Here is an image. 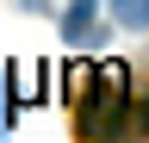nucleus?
I'll return each instance as SVG.
<instances>
[{
    "label": "nucleus",
    "instance_id": "obj_1",
    "mask_svg": "<svg viewBox=\"0 0 149 143\" xmlns=\"http://www.w3.org/2000/svg\"><path fill=\"white\" fill-rule=\"evenodd\" d=\"M68 106L81 143H118L124 106H130V68L118 56L106 62H68Z\"/></svg>",
    "mask_w": 149,
    "mask_h": 143
},
{
    "label": "nucleus",
    "instance_id": "obj_2",
    "mask_svg": "<svg viewBox=\"0 0 149 143\" xmlns=\"http://www.w3.org/2000/svg\"><path fill=\"white\" fill-rule=\"evenodd\" d=\"M93 6L100 0H68V13H62V38L68 44H93L100 31H93Z\"/></svg>",
    "mask_w": 149,
    "mask_h": 143
},
{
    "label": "nucleus",
    "instance_id": "obj_3",
    "mask_svg": "<svg viewBox=\"0 0 149 143\" xmlns=\"http://www.w3.org/2000/svg\"><path fill=\"white\" fill-rule=\"evenodd\" d=\"M112 19L124 31H149V0H112Z\"/></svg>",
    "mask_w": 149,
    "mask_h": 143
},
{
    "label": "nucleus",
    "instance_id": "obj_4",
    "mask_svg": "<svg viewBox=\"0 0 149 143\" xmlns=\"http://www.w3.org/2000/svg\"><path fill=\"white\" fill-rule=\"evenodd\" d=\"M31 93H37V68L25 62V68H19V100H25V106H31Z\"/></svg>",
    "mask_w": 149,
    "mask_h": 143
},
{
    "label": "nucleus",
    "instance_id": "obj_5",
    "mask_svg": "<svg viewBox=\"0 0 149 143\" xmlns=\"http://www.w3.org/2000/svg\"><path fill=\"white\" fill-rule=\"evenodd\" d=\"M13 131V100H6V87H0V137Z\"/></svg>",
    "mask_w": 149,
    "mask_h": 143
},
{
    "label": "nucleus",
    "instance_id": "obj_6",
    "mask_svg": "<svg viewBox=\"0 0 149 143\" xmlns=\"http://www.w3.org/2000/svg\"><path fill=\"white\" fill-rule=\"evenodd\" d=\"M137 112H143V131H149V87H143V106H137Z\"/></svg>",
    "mask_w": 149,
    "mask_h": 143
}]
</instances>
